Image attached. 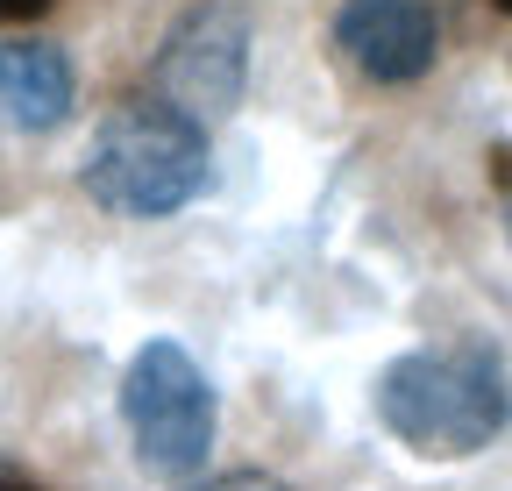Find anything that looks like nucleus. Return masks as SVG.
<instances>
[{
    "label": "nucleus",
    "mask_w": 512,
    "mask_h": 491,
    "mask_svg": "<svg viewBox=\"0 0 512 491\" xmlns=\"http://www.w3.org/2000/svg\"><path fill=\"white\" fill-rule=\"evenodd\" d=\"M79 186L93 207L121 214V221H171L192 200H207L214 186V143H207V121L157 100H128L114 107L86 157H79Z\"/></svg>",
    "instance_id": "f03ea898"
},
{
    "label": "nucleus",
    "mask_w": 512,
    "mask_h": 491,
    "mask_svg": "<svg viewBox=\"0 0 512 491\" xmlns=\"http://www.w3.org/2000/svg\"><path fill=\"white\" fill-rule=\"evenodd\" d=\"M335 50L370 86H413L441 57V22H434L427 0H342Z\"/></svg>",
    "instance_id": "39448f33"
},
{
    "label": "nucleus",
    "mask_w": 512,
    "mask_h": 491,
    "mask_svg": "<svg viewBox=\"0 0 512 491\" xmlns=\"http://www.w3.org/2000/svg\"><path fill=\"white\" fill-rule=\"evenodd\" d=\"M0 491H22V484H0Z\"/></svg>",
    "instance_id": "9b49d317"
},
{
    "label": "nucleus",
    "mask_w": 512,
    "mask_h": 491,
    "mask_svg": "<svg viewBox=\"0 0 512 491\" xmlns=\"http://www.w3.org/2000/svg\"><path fill=\"white\" fill-rule=\"evenodd\" d=\"M121 427L136 442V463L150 477H200L207 456H214V427H221V406H214V385L207 371L192 363L185 342L171 335H150L121 371Z\"/></svg>",
    "instance_id": "7ed1b4c3"
},
{
    "label": "nucleus",
    "mask_w": 512,
    "mask_h": 491,
    "mask_svg": "<svg viewBox=\"0 0 512 491\" xmlns=\"http://www.w3.org/2000/svg\"><path fill=\"white\" fill-rule=\"evenodd\" d=\"M377 427L399 449L427 463H463L491 449L512 420V385L505 363L484 342H448V349H406L377 371Z\"/></svg>",
    "instance_id": "f257e3e1"
},
{
    "label": "nucleus",
    "mask_w": 512,
    "mask_h": 491,
    "mask_svg": "<svg viewBox=\"0 0 512 491\" xmlns=\"http://www.w3.org/2000/svg\"><path fill=\"white\" fill-rule=\"evenodd\" d=\"M50 0H0V22H22V15H43Z\"/></svg>",
    "instance_id": "6e6552de"
},
{
    "label": "nucleus",
    "mask_w": 512,
    "mask_h": 491,
    "mask_svg": "<svg viewBox=\"0 0 512 491\" xmlns=\"http://www.w3.org/2000/svg\"><path fill=\"white\" fill-rule=\"evenodd\" d=\"M192 491H292V484L271 477V470H228V477H207V484H192Z\"/></svg>",
    "instance_id": "0eeeda50"
},
{
    "label": "nucleus",
    "mask_w": 512,
    "mask_h": 491,
    "mask_svg": "<svg viewBox=\"0 0 512 491\" xmlns=\"http://www.w3.org/2000/svg\"><path fill=\"white\" fill-rule=\"evenodd\" d=\"M491 8H498V15H512V0H491Z\"/></svg>",
    "instance_id": "9d476101"
},
{
    "label": "nucleus",
    "mask_w": 512,
    "mask_h": 491,
    "mask_svg": "<svg viewBox=\"0 0 512 491\" xmlns=\"http://www.w3.org/2000/svg\"><path fill=\"white\" fill-rule=\"evenodd\" d=\"M150 86L200 114V121H221L242 107V86H249V15L235 0H192V8L171 22L157 65H150Z\"/></svg>",
    "instance_id": "20e7f679"
},
{
    "label": "nucleus",
    "mask_w": 512,
    "mask_h": 491,
    "mask_svg": "<svg viewBox=\"0 0 512 491\" xmlns=\"http://www.w3.org/2000/svg\"><path fill=\"white\" fill-rule=\"evenodd\" d=\"M505 178V250H512V171H498Z\"/></svg>",
    "instance_id": "1a4fd4ad"
},
{
    "label": "nucleus",
    "mask_w": 512,
    "mask_h": 491,
    "mask_svg": "<svg viewBox=\"0 0 512 491\" xmlns=\"http://www.w3.org/2000/svg\"><path fill=\"white\" fill-rule=\"evenodd\" d=\"M79 100V72L57 43H0V129L43 136Z\"/></svg>",
    "instance_id": "423d86ee"
}]
</instances>
